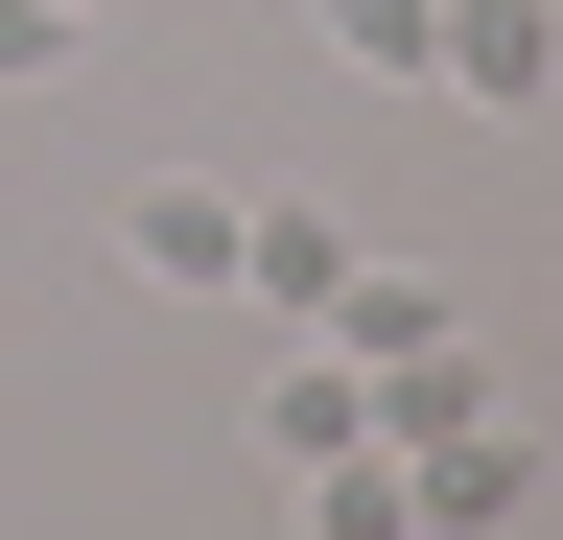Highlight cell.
Instances as JSON below:
<instances>
[{
	"label": "cell",
	"mask_w": 563,
	"mask_h": 540,
	"mask_svg": "<svg viewBox=\"0 0 563 540\" xmlns=\"http://www.w3.org/2000/svg\"><path fill=\"white\" fill-rule=\"evenodd\" d=\"M258 447H282V470H329V447H376V376H352L329 329H306V353L258 376Z\"/></svg>",
	"instance_id": "obj_3"
},
{
	"label": "cell",
	"mask_w": 563,
	"mask_h": 540,
	"mask_svg": "<svg viewBox=\"0 0 563 540\" xmlns=\"http://www.w3.org/2000/svg\"><path fill=\"white\" fill-rule=\"evenodd\" d=\"M446 95L470 118H540L563 95V0H446Z\"/></svg>",
	"instance_id": "obj_1"
},
{
	"label": "cell",
	"mask_w": 563,
	"mask_h": 540,
	"mask_svg": "<svg viewBox=\"0 0 563 540\" xmlns=\"http://www.w3.org/2000/svg\"><path fill=\"white\" fill-rule=\"evenodd\" d=\"M306 540H422V494H399V447H329V470H306Z\"/></svg>",
	"instance_id": "obj_8"
},
{
	"label": "cell",
	"mask_w": 563,
	"mask_h": 540,
	"mask_svg": "<svg viewBox=\"0 0 563 540\" xmlns=\"http://www.w3.org/2000/svg\"><path fill=\"white\" fill-rule=\"evenodd\" d=\"M352 376H376V447H446V423H493V376H470V329H446V353H352Z\"/></svg>",
	"instance_id": "obj_6"
},
{
	"label": "cell",
	"mask_w": 563,
	"mask_h": 540,
	"mask_svg": "<svg viewBox=\"0 0 563 540\" xmlns=\"http://www.w3.org/2000/svg\"><path fill=\"white\" fill-rule=\"evenodd\" d=\"M47 24H95V0H47Z\"/></svg>",
	"instance_id": "obj_10"
},
{
	"label": "cell",
	"mask_w": 563,
	"mask_h": 540,
	"mask_svg": "<svg viewBox=\"0 0 563 540\" xmlns=\"http://www.w3.org/2000/svg\"><path fill=\"white\" fill-rule=\"evenodd\" d=\"M329 283H352L329 212H235V306H258V329H329Z\"/></svg>",
	"instance_id": "obj_4"
},
{
	"label": "cell",
	"mask_w": 563,
	"mask_h": 540,
	"mask_svg": "<svg viewBox=\"0 0 563 540\" xmlns=\"http://www.w3.org/2000/svg\"><path fill=\"white\" fill-rule=\"evenodd\" d=\"M329 71H376V95H446V0H329Z\"/></svg>",
	"instance_id": "obj_7"
},
{
	"label": "cell",
	"mask_w": 563,
	"mask_h": 540,
	"mask_svg": "<svg viewBox=\"0 0 563 540\" xmlns=\"http://www.w3.org/2000/svg\"><path fill=\"white\" fill-rule=\"evenodd\" d=\"M446 258H352V283H329V353H446Z\"/></svg>",
	"instance_id": "obj_5"
},
{
	"label": "cell",
	"mask_w": 563,
	"mask_h": 540,
	"mask_svg": "<svg viewBox=\"0 0 563 540\" xmlns=\"http://www.w3.org/2000/svg\"><path fill=\"white\" fill-rule=\"evenodd\" d=\"M24 71H70V24H47V0H0V95H24Z\"/></svg>",
	"instance_id": "obj_9"
},
{
	"label": "cell",
	"mask_w": 563,
	"mask_h": 540,
	"mask_svg": "<svg viewBox=\"0 0 563 540\" xmlns=\"http://www.w3.org/2000/svg\"><path fill=\"white\" fill-rule=\"evenodd\" d=\"M118 258H141V283H165V306H211V283H235V188H141V212H118Z\"/></svg>",
	"instance_id": "obj_2"
}]
</instances>
